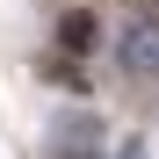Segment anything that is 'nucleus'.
<instances>
[{"label": "nucleus", "mask_w": 159, "mask_h": 159, "mask_svg": "<svg viewBox=\"0 0 159 159\" xmlns=\"http://www.w3.org/2000/svg\"><path fill=\"white\" fill-rule=\"evenodd\" d=\"M109 116L94 101H65L58 116L43 123V159H109Z\"/></svg>", "instance_id": "f257e3e1"}, {"label": "nucleus", "mask_w": 159, "mask_h": 159, "mask_svg": "<svg viewBox=\"0 0 159 159\" xmlns=\"http://www.w3.org/2000/svg\"><path fill=\"white\" fill-rule=\"evenodd\" d=\"M116 65L130 72V80H159V15H130L123 22V36H116Z\"/></svg>", "instance_id": "f03ea898"}, {"label": "nucleus", "mask_w": 159, "mask_h": 159, "mask_svg": "<svg viewBox=\"0 0 159 159\" xmlns=\"http://www.w3.org/2000/svg\"><path fill=\"white\" fill-rule=\"evenodd\" d=\"M51 51L94 58V51H101V7H65V15H58V29H51Z\"/></svg>", "instance_id": "7ed1b4c3"}, {"label": "nucleus", "mask_w": 159, "mask_h": 159, "mask_svg": "<svg viewBox=\"0 0 159 159\" xmlns=\"http://www.w3.org/2000/svg\"><path fill=\"white\" fill-rule=\"evenodd\" d=\"M36 80L58 87L65 101H94V72H87V58H72V51H51V58L36 65Z\"/></svg>", "instance_id": "20e7f679"}, {"label": "nucleus", "mask_w": 159, "mask_h": 159, "mask_svg": "<svg viewBox=\"0 0 159 159\" xmlns=\"http://www.w3.org/2000/svg\"><path fill=\"white\" fill-rule=\"evenodd\" d=\"M109 159H152V145H145V138H116V145H109Z\"/></svg>", "instance_id": "39448f33"}]
</instances>
